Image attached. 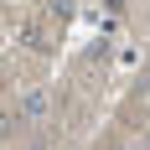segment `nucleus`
<instances>
[{"label":"nucleus","instance_id":"1","mask_svg":"<svg viewBox=\"0 0 150 150\" xmlns=\"http://www.w3.org/2000/svg\"><path fill=\"white\" fill-rule=\"evenodd\" d=\"M21 114H26V119H42V114H47V93H42V88H31V93H26V104H21Z\"/></svg>","mask_w":150,"mask_h":150}]
</instances>
